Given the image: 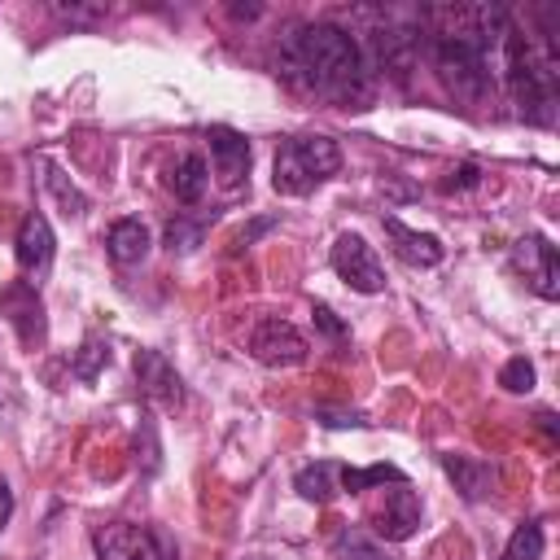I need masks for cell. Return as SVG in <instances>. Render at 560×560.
<instances>
[{
  "mask_svg": "<svg viewBox=\"0 0 560 560\" xmlns=\"http://www.w3.org/2000/svg\"><path fill=\"white\" fill-rule=\"evenodd\" d=\"M424 18H433L438 26L429 31V52H433V70L442 74V83L468 101L481 105L494 92V66H499V44L508 31V9L499 4H481V9H429Z\"/></svg>",
  "mask_w": 560,
  "mask_h": 560,
  "instance_id": "obj_1",
  "label": "cell"
},
{
  "mask_svg": "<svg viewBox=\"0 0 560 560\" xmlns=\"http://www.w3.org/2000/svg\"><path fill=\"white\" fill-rule=\"evenodd\" d=\"M280 66L302 92L337 101V105H363L372 92L368 57H363L359 39L337 22H302L284 39Z\"/></svg>",
  "mask_w": 560,
  "mask_h": 560,
  "instance_id": "obj_2",
  "label": "cell"
},
{
  "mask_svg": "<svg viewBox=\"0 0 560 560\" xmlns=\"http://www.w3.org/2000/svg\"><path fill=\"white\" fill-rule=\"evenodd\" d=\"M499 70L508 83V96L516 105V114L534 127H551L556 122V79H560V52H556V35H551V18L542 35H525L512 18L499 44Z\"/></svg>",
  "mask_w": 560,
  "mask_h": 560,
  "instance_id": "obj_3",
  "label": "cell"
},
{
  "mask_svg": "<svg viewBox=\"0 0 560 560\" xmlns=\"http://www.w3.org/2000/svg\"><path fill=\"white\" fill-rule=\"evenodd\" d=\"M341 166V149L328 136H289L276 149L271 162V188L284 197H306L311 188H319L328 175H337Z\"/></svg>",
  "mask_w": 560,
  "mask_h": 560,
  "instance_id": "obj_4",
  "label": "cell"
},
{
  "mask_svg": "<svg viewBox=\"0 0 560 560\" xmlns=\"http://www.w3.org/2000/svg\"><path fill=\"white\" fill-rule=\"evenodd\" d=\"M92 547L101 560H175V547L162 529L131 525V521H109L92 534Z\"/></svg>",
  "mask_w": 560,
  "mask_h": 560,
  "instance_id": "obj_5",
  "label": "cell"
},
{
  "mask_svg": "<svg viewBox=\"0 0 560 560\" xmlns=\"http://www.w3.org/2000/svg\"><path fill=\"white\" fill-rule=\"evenodd\" d=\"M332 271L354 289V293H381L385 289V262L376 258V249L359 236V232H341L332 241V254H328Z\"/></svg>",
  "mask_w": 560,
  "mask_h": 560,
  "instance_id": "obj_6",
  "label": "cell"
},
{
  "mask_svg": "<svg viewBox=\"0 0 560 560\" xmlns=\"http://www.w3.org/2000/svg\"><path fill=\"white\" fill-rule=\"evenodd\" d=\"M512 267L525 276V284L542 302H556L560 298V254H556V245L542 232H525L512 245Z\"/></svg>",
  "mask_w": 560,
  "mask_h": 560,
  "instance_id": "obj_7",
  "label": "cell"
},
{
  "mask_svg": "<svg viewBox=\"0 0 560 560\" xmlns=\"http://www.w3.org/2000/svg\"><path fill=\"white\" fill-rule=\"evenodd\" d=\"M0 315L13 324V332H18V341L26 350H39L44 346L48 315H44V298H39V289L31 280H9L0 289Z\"/></svg>",
  "mask_w": 560,
  "mask_h": 560,
  "instance_id": "obj_8",
  "label": "cell"
},
{
  "mask_svg": "<svg viewBox=\"0 0 560 560\" xmlns=\"http://www.w3.org/2000/svg\"><path fill=\"white\" fill-rule=\"evenodd\" d=\"M306 350H311L306 337H302L289 319H280V315L258 319L254 332H249V354H254L262 368H293V363L306 359Z\"/></svg>",
  "mask_w": 560,
  "mask_h": 560,
  "instance_id": "obj_9",
  "label": "cell"
},
{
  "mask_svg": "<svg viewBox=\"0 0 560 560\" xmlns=\"http://www.w3.org/2000/svg\"><path fill=\"white\" fill-rule=\"evenodd\" d=\"M52 254H57L52 228L39 210H31L18 223V241H13V258H18L22 276H31V284H39V276H48V267H52Z\"/></svg>",
  "mask_w": 560,
  "mask_h": 560,
  "instance_id": "obj_10",
  "label": "cell"
},
{
  "mask_svg": "<svg viewBox=\"0 0 560 560\" xmlns=\"http://www.w3.org/2000/svg\"><path fill=\"white\" fill-rule=\"evenodd\" d=\"M416 525H420V499L407 481H398L394 490H385L381 508L372 512V529L389 542H407L416 534Z\"/></svg>",
  "mask_w": 560,
  "mask_h": 560,
  "instance_id": "obj_11",
  "label": "cell"
},
{
  "mask_svg": "<svg viewBox=\"0 0 560 560\" xmlns=\"http://www.w3.org/2000/svg\"><path fill=\"white\" fill-rule=\"evenodd\" d=\"M136 381H140V394L162 402V407H179L184 402V381H179L175 363L162 350H140L136 354Z\"/></svg>",
  "mask_w": 560,
  "mask_h": 560,
  "instance_id": "obj_12",
  "label": "cell"
},
{
  "mask_svg": "<svg viewBox=\"0 0 560 560\" xmlns=\"http://www.w3.org/2000/svg\"><path fill=\"white\" fill-rule=\"evenodd\" d=\"M210 140V158H214V175L223 188H236L245 175H249V140L232 127H210L206 131Z\"/></svg>",
  "mask_w": 560,
  "mask_h": 560,
  "instance_id": "obj_13",
  "label": "cell"
},
{
  "mask_svg": "<svg viewBox=\"0 0 560 560\" xmlns=\"http://www.w3.org/2000/svg\"><path fill=\"white\" fill-rule=\"evenodd\" d=\"M385 223V236L394 241V254L402 258V262H411V267H438L442 262V241L433 236V232H416V228H407L398 214H385L381 219Z\"/></svg>",
  "mask_w": 560,
  "mask_h": 560,
  "instance_id": "obj_14",
  "label": "cell"
},
{
  "mask_svg": "<svg viewBox=\"0 0 560 560\" xmlns=\"http://www.w3.org/2000/svg\"><path fill=\"white\" fill-rule=\"evenodd\" d=\"M442 472L455 481V490L468 503L486 499L490 486H494V464L490 459H477V455H442Z\"/></svg>",
  "mask_w": 560,
  "mask_h": 560,
  "instance_id": "obj_15",
  "label": "cell"
},
{
  "mask_svg": "<svg viewBox=\"0 0 560 560\" xmlns=\"http://www.w3.org/2000/svg\"><path fill=\"white\" fill-rule=\"evenodd\" d=\"M206 184H210V166H206L201 153H179V158L166 166V188H171L175 201H184V206L201 201Z\"/></svg>",
  "mask_w": 560,
  "mask_h": 560,
  "instance_id": "obj_16",
  "label": "cell"
},
{
  "mask_svg": "<svg viewBox=\"0 0 560 560\" xmlns=\"http://www.w3.org/2000/svg\"><path fill=\"white\" fill-rule=\"evenodd\" d=\"M149 245H153V236H149V228H144L140 219H118V223L105 232V249H109V258H114L118 267L144 262Z\"/></svg>",
  "mask_w": 560,
  "mask_h": 560,
  "instance_id": "obj_17",
  "label": "cell"
},
{
  "mask_svg": "<svg viewBox=\"0 0 560 560\" xmlns=\"http://www.w3.org/2000/svg\"><path fill=\"white\" fill-rule=\"evenodd\" d=\"M337 464L332 459H315V464H306V468H298V477H293V490L302 494V499H311V503H328L332 494H337Z\"/></svg>",
  "mask_w": 560,
  "mask_h": 560,
  "instance_id": "obj_18",
  "label": "cell"
},
{
  "mask_svg": "<svg viewBox=\"0 0 560 560\" xmlns=\"http://www.w3.org/2000/svg\"><path fill=\"white\" fill-rule=\"evenodd\" d=\"M337 481H341L337 490L363 494L372 486H398V481H407V472L394 468V464H368V468H337Z\"/></svg>",
  "mask_w": 560,
  "mask_h": 560,
  "instance_id": "obj_19",
  "label": "cell"
},
{
  "mask_svg": "<svg viewBox=\"0 0 560 560\" xmlns=\"http://www.w3.org/2000/svg\"><path fill=\"white\" fill-rule=\"evenodd\" d=\"M332 556H337V560H389L385 547H381L372 534H363L359 525H346V529L332 538Z\"/></svg>",
  "mask_w": 560,
  "mask_h": 560,
  "instance_id": "obj_20",
  "label": "cell"
},
{
  "mask_svg": "<svg viewBox=\"0 0 560 560\" xmlns=\"http://www.w3.org/2000/svg\"><path fill=\"white\" fill-rule=\"evenodd\" d=\"M542 547H547L542 525H538V521H521V525L512 529V538H508V547H503L499 560H542Z\"/></svg>",
  "mask_w": 560,
  "mask_h": 560,
  "instance_id": "obj_21",
  "label": "cell"
},
{
  "mask_svg": "<svg viewBox=\"0 0 560 560\" xmlns=\"http://www.w3.org/2000/svg\"><path fill=\"white\" fill-rule=\"evenodd\" d=\"M105 363H109V341H105V337H88V341L79 346V354L70 359V372H74L79 381H96Z\"/></svg>",
  "mask_w": 560,
  "mask_h": 560,
  "instance_id": "obj_22",
  "label": "cell"
},
{
  "mask_svg": "<svg viewBox=\"0 0 560 560\" xmlns=\"http://www.w3.org/2000/svg\"><path fill=\"white\" fill-rule=\"evenodd\" d=\"M44 184L52 188V197L61 201V210H66V214H83V210H88V197H83V192H79V188H74V184L61 175V166L44 162Z\"/></svg>",
  "mask_w": 560,
  "mask_h": 560,
  "instance_id": "obj_23",
  "label": "cell"
},
{
  "mask_svg": "<svg viewBox=\"0 0 560 560\" xmlns=\"http://www.w3.org/2000/svg\"><path fill=\"white\" fill-rule=\"evenodd\" d=\"M499 385H503L508 394H529V389H534V363H529L525 354L508 359V363L499 368Z\"/></svg>",
  "mask_w": 560,
  "mask_h": 560,
  "instance_id": "obj_24",
  "label": "cell"
},
{
  "mask_svg": "<svg viewBox=\"0 0 560 560\" xmlns=\"http://www.w3.org/2000/svg\"><path fill=\"white\" fill-rule=\"evenodd\" d=\"M201 232H206V223H188L184 214H175V219L166 223V249L188 254V249H197V245H201Z\"/></svg>",
  "mask_w": 560,
  "mask_h": 560,
  "instance_id": "obj_25",
  "label": "cell"
},
{
  "mask_svg": "<svg viewBox=\"0 0 560 560\" xmlns=\"http://www.w3.org/2000/svg\"><path fill=\"white\" fill-rule=\"evenodd\" d=\"M311 315H315V328H319L328 341H346V337H350V328H346V324H341L324 302H315V311H311Z\"/></svg>",
  "mask_w": 560,
  "mask_h": 560,
  "instance_id": "obj_26",
  "label": "cell"
},
{
  "mask_svg": "<svg viewBox=\"0 0 560 560\" xmlns=\"http://www.w3.org/2000/svg\"><path fill=\"white\" fill-rule=\"evenodd\" d=\"M315 420H319L324 429H363V424H368L359 411H324V407L315 411Z\"/></svg>",
  "mask_w": 560,
  "mask_h": 560,
  "instance_id": "obj_27",
  "label": "cell"
},
{
  "mask_svg": "<svg viewBox=\"0 0 560 560\" xmlns=\"http://www.w3.org/2000/svg\"><path fill=\"white\" fill-rule=\"evenodd\" d=\"M477 184H481V171H477L472 162H464V166H455V171H451V179H446L442 188H446V192H455V188H477Z\"/></svg>",
  "mask_w": 560,
  "mask_h": 560,
  "instance_id": "obj_28",
  "label": "cell"
},
{
  "mask_svg": "<svg viewBox=\"0 0 560 560\" xmlns=\"http://www.w3.org/2000/svg\"><path fill=\"white\" fill-rule=\"evenodd\" d=\"M57 13L70 18V22H96V18H105V9H83V4H57Z\"/></svg>",
  "mask_w": 560,
  "mask_h": 560,
  "instance_id": "obj_29",
  "label": "cell"
},
{
  "mask_svg": "<svg viewBox=\"0 0 560 560\" xmlns=\"http://www.w3.org/2000/svg\"><path fill=\"white\" fill-rule=\"evenodd\" d=\"M271 223H276V219H258V223H254V228H245V232H241V236H236V245H249V241H254V236H258V232H267V228H271Z\"/></svg>",
  "mask_w": 560,
  "mask_h": 560,
  "instance_id": "obj_30",
  "label": "cell"
},
{
  "mask_svg": "<svg viewBox=\"0 0 560 560\" xmlns=\"http://www.w3.org/2000/svg\"><path fill=\"white\" fill-rule=\"evenodd\" d=\"M9 512H13V494H9L4 486H0V525L9 521Z\"/></svg>",
  "mask_w": 560,
  "mask_h": 560,
  "instance_id": "obj_31",
  "label": "cell"
}]
</instances>
